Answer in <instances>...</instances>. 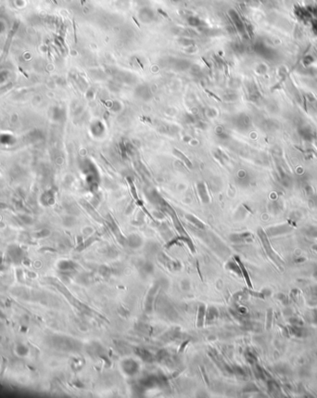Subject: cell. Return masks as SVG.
<instances>
[{"label": "cell", "instance_id": "obj_1", "mask_svg": "<svg viewBox=\"0 0 317 398\" xmlns=\"http://www.w3.org/2000/svg\"><path fill=\"white\" fill-rule=\"evenodd\" d=\"M81 169L86 175V183L87 184L89 189L93 192L97 191L99 186V172L94 163L90 160H84L82 162Z\"/></svg>", "mask_w": 317, "mask_h": 398}, {"label": "cell", "instance_id": "obj_2", "mask_svg": "<svg viewBox=\"0 0 317 398\" xmlns=\"http://www.w3.org/2000/svg\"><path fill=\"white\" fill-rule=\"evenodd\" d=\"M122 371L128 376L135 375L139 370V365L133 359H125L121 364Z\"/></svg>", "mask_w": 317, "mask_h": 398}, {"label": "cell", "instance_id": "obj_3", "mask_svg": "<svg viewBox=\"0 0 317 398\" xmlns=\"http://www.w3.org/2000/svg\"><path fill=\"white\" fill-rule=\"evenodd\" d=\"M158 259L164 266H167L170 270H179L181 268V265L177 261L172 260L165 254L162 252L158 253Z\"/></svg>", "mask_w": 317, "mask_h": 398}, {"label": "cell", "instance_id": "obj_4", "mask_svg": "<svg viewBox=\"0 0 317 398\" xmlns=\"http://www.w3.org/2000/svg\"><path fill=\"white\" fill-rule=\"evenodd\" d=\"M158 287H160V283H155L154 286L149 290L146 298V303H145V310L146 313H150L152 311V307L154 304V300H155V296L157 294V291L158 290Z\"/></svg>", "mask_w": 317, "mask_h": 398}, {"label": "cell", "instance_id": "obj_5", "mask_svg": "<svg viewBox=\"0 0 317 398\" xmlns=\"http://www.w3.org/2000/svg\"><path fill=\"white\" fill-rule=\"evenodd\" d=\"M231 124L237 130L242 131V130H246L249 128V126L251 124V121L245 115H237L236 117H235L231 120Z\"/></svg>", "mask_w": 317, "mask_h": 398}, {"label": "cell", "instance_id": "obj_6", "mask_svg": "<svg viewBox=\"0 0 317 398\" xmlns=\"http://www.w3.org/2000/svg\"><path fill=\"white\" fill-rule=\"evenodd\" d=\"M90 131H91L92 135L95 137L99 138V137H102L105 135V133H106V126H105V124L101 121L97 120V121H95V122H93L91 124Z\"/></svg>", "mask_w": 317, "mask_h": 398}, {"label": "cell", "instance_id": "obj_7", "mask_svg": "<svg viewBox=\"0 0 317 398\" xmlns=\"http://www.w3.org/2000/svg\"><path fill=\"white\" fill-rule=\"evenodd\" d=\"M158 130L161 133L169 135V136H175L179 132V127L175 124H168V123H163L160 124L158 126Z\"/></svg>", "mask_w": 317, "mask_h": 398}, {"label": "cell", "instance_id": "obj_8", "mask_svg": "<svg viewBox=\"0 0 317 398\" xmlns=\"http://www.w3.org/2000/svg\"><path fill=\"white\" fill-rule=\"evenodd\" d=\"M126 244L132 249H138L142 246L143 240L137 234H131L126 238Z\"/></svg>", "mask_w": 317, "mask_h": 398}, {"label": "cell", "instance_id": "obj_9", "mask_svg": "<svg viewBox=\"0 0 317 398\" xmlns=\"http://www.w3.org/2000/svg\"><path fill=\"white\" fill-rule=\"evenodd\" d=\"M161 381H162V380L158 378V377L152 375V376H147V377L142 379L140 380V384H141V387L151 388V387H154V386H157L158 384H161Z\"/></svg>", "mask_w": 317, "mask_h": 398}, {"label": "cell", "instance_id": "obj_10", "mask_svg": "<svg viewBox=\"0 0 317 398\" xmlns=\"http://www.w3.org/2000/svg\"><path fill=\"white\" fill-rule=\"evenodd\" d=\"M108 224H109V226H110V230H111V231H112V233L115 235V237H116V238L118 240V242H119L121 244L125 245V244H126V238L122 236V234L121 233V231H120L119 227L117 226V225L115 224V222H114L112 219H110V220H109V222H108Z\"/></svg>", "mask_w": 317, "mask_h": 398}, {"label": "cell", "instance_id": "obj_11", "mask_svg": "<svg viewBox=\"0 0 317 398\" xmlns=\"http://www.w3.org/2000/svg\"><path fill=\"white\" fill-rule=\"evenodd\" d=\"M197 189H198V193H199V198L202 201V202L203 203H209L210 202V196L208 194V190H207L205 184L203 182H199L197 185Z\"/></svg>", "mask_w": 317, "mask_h": 398}, {"label": "cell", "instance_id": "obj_12", "mask_svg": "<svg viewBox=\"0 0 317 398\" xmlns=\"http://www.w3.org/2000/svg\"><path fill=\"white\" fill-rule=\"evenodd\" d=\"M135 354L144 361L146 362H152L154 360V356L153 355L146 349L144 348H136L135 349Z\"/></svg>", "mask_w": 317, "mask_h": 398}, {"label": "cell", "instance_id": "obj_13", "mask_svg": "<svg viewBox=\"0 0 317 398\" xmlns=\"http://www.w3.org/2000/svg\"><path fill=\"white\" fill-rule=\"evenodd\" d=\"M82 205L86 208V210L89 213V214L96 220V221H98V222H102L103 220H102V218L100 217V215L98 214V213L96 211V209L90 204V203H88L87 201H82Z\"/></svg>", "mask_w": 317, "mask_h": 398}, {"label": "cell", "instance_id": "obj_14", "mask_svg": "<svg viewBox=\"0 0 317 398\" xmlns=\"http://www.w3.org/2000/svg\"><path fill=\"white\" fill-rule=\"evenodd\" d=\"M138 269L140 271V273L142 275L147 276L153 273L154 271V266L150 262H141L140 265L138 266Z\"/></svg>", "mask_w": 317, "mask_h": 398}, {"label": "cell", "instance_id": "obj_15", "mask_svg": "<svg viewBox=\"0 0 317 398\" xmlns=\"http://www.w3.org/2000/svg\"><path fill=\"white\" fill-rule=\"evenodd\" d=\"M205 315H206V307H205V305H199V311H198V322H197V326L199 328L203 327L204 320H205Z\"/></svg>", "mask_w": 317, "mask_h": 398}, {"label": "cell", "instance_id": "obj_16", "mask_svg": "<svg viewBox=\"0 0 317 398\" xmlns=\"http://www.w3.org/2000/svg\"><path fill=\"white\" fill-rule=\"evenodd\" d=\"M215 135H216V136H217V138L219 140H227L229 138L228 132L222 125H219V126H217L215 128Z\"/></svg>", "mask_w": 317, "mask_h": 398}, {"label": "cell", "instance_id": "obj_17", "mask_svg": "<svg viewBox=\"0 0 317 398\" xmlns=\"http://www.w3.org/2000/svg\"><path fill=\"white\" fill-rule=\"evenodd\" d=\"M235 260H236V263L239 264V267H240V270H241V273H242V277L245 278V280H246V282H247L248 286H249L250 288H252V285H251V278H250L249 273H248V271L246 270V268H245L244 265H243V264H242V262L239 259V257H235Z\"/></svg>", "mask_w": 317, "mask_h": 398}, {"label": "cell", "instance_id": "obj_18", "mask_svg": "<svg viewBox=\"0 0 317 398\" xmlns=\"http://www.w3.org/2000/svg\"><path fill=\"white\" fill-rule=\"evenodd\" d=\"M186 218L192 224V225H194L196 227H198L199 229H200V230H203V229H205V225L199 220V219H198L196 216H194V215H192V214H187L186 215Z\"/></svg>", "mask_w": 317, "mask_h": 398}, {"label": "cell", "instance_id": "obj_19", "mask_svg": "<svg viewBox=\"0 0 317 398\" xmlns=\"http://www.w3.org/2000/svg\"><path fill=\"white\" fill-rule=\"evenodd\" d=\"M174 154L177 157V158H179L180 160L187 166V167H189V168H192V164H191V162H190V160L182 152V151H180V150H178V149H176V148H175L174 149Z\"/></svg>", "mask_w": 317, "mask_h": 398}, {"label": "cell", "instance_id": "obj_20", "mask_svg": "<svg viewBox=\"0 0 317 398\" xmlns=\"http://www.w3.org/2000/svg\"><path fill=\"white\" fill-rule=\"evenodd\" d=\"M217 316H218V311H217V309L215 307H213V306L209 307V309H208V311L206 313V320H207V322L209 323V322L212 321L214 318L217 317Z\"/></svg>", "mask_w": 317, "mask_h": 398}, {"label": "cell", "instance_id": "obj_21", "mask_svg": "<svg viewBox=\"0 0 317 398\" xmlns=\"http://www.w3.org/2000/svg\"><path fill=\"white\" fill-rule=\"evenodd\" d=\"M226 268H228L229 270H232V271L235 272V273H236L237 275H239V276L242 277V273H241L240 267H239V264H236L235 261H230V262H228V263H227V265H226Z\"/></svg>", "mask_w": 317, "mask_h": 398}, {"label": "cell", "instance_id": "obj_22", "mask_svg": "<svg viewBox=\"0 0 317 398\" xmlns=\"http://www.w3.org/2000/svg\"><path fill=\"white\" fill-rule=\"evenodd\" d=\"M58 267L60 270L63 271H70V270H73L75 267L74 263L70 262V261H63L58 265Z\"/></svg>", "mask_w": 317, "mask_h": 398}, {"label": "cell", "instance_id": "obj_23", "mask_svg": "<svg viewBox=\"0 0 317 398\" xmlns=\"http://www.w3.org/2000/svg\"><path fill=\"white\" fill-rule=\"evenodd\" d=\"M250 236L249 233H243V234H233L230 236V240L234 242H242L244 241L245 238H247Z\"/></svg>", "mask_w": 317, "mask_h": 398}, {"label": "cell", "instance_id": "obj_24", "mask_svg": "<svg viewBox=\"0 0 317 398\" xmlns=\"http://www.w3.org/2000/svg\"><path fill=\"white\" fill-rule=\"evenodd\" d=\"M99 273H100V275L101 276H103V277H110V274H111V270H110V267H108V266H100L99 267Z\"/></svg>", "mask_w": 317, "mask_h": 398}, {"label": "cell", "instance_id": "obj_25", "mask_svg": "<svg viewBox=\"0 0 317 398\" xmlns=\"http://www.w3.org/2000/svg\"><path fill=\"white\" fill-rule=\"evenodd\" d=\"M17 352L19 353L20 355L24 356V355H26L28 354V348H26L23 344H20L17 347Z\"/></svg>", "mask_w": 317, "mask_h": 398}, {"label": "cell", "instance_id": "obj_26", "mask_svg": "<svg viewBox=\"0 0 317 398\" xmlns=\"http://www.w3.org/2000/svg\"><path fill=\"white\" fill-rule=\"evenodd\" d=\"M181 287L184 290H187L189 289V281L188 280H184L181 284Z\"/></svg>", "mask_w": 317, "mask_h": 398}, {"label": "cell", "instance_id": "obj_27", "mask_svg": "<svg viewBox=\"0 0 317 398\" xmlns=\"http://www.w3.org/2000/svg\"><path fill=\"white\" fill-rule=\"evenodd\" d=\"M158 13H161V14H162V15H163V16L164 18L170 19V18H169V16H168V14H167V13H165V12H164L163 10H160V9H158Z\"/></svg>", "mask_w": 317, "mask_h": 398}, {"label": "cell", "instance_id": "obj_28", "mask_svg": "<svg viewBox=\"0 0 317 398\" xmlns=\"http://www.w3.org/2000/svg\"><path fill=\"white\" fill-rule=\"evenodd\" d=\"M133 20L134 21V22H135V24L137 25V27H140V25H139V23H138V22L136 21V19L135 18H133Z\"/></svg>", "mask_w": 317, "mask_h": 398}]
</instances>
